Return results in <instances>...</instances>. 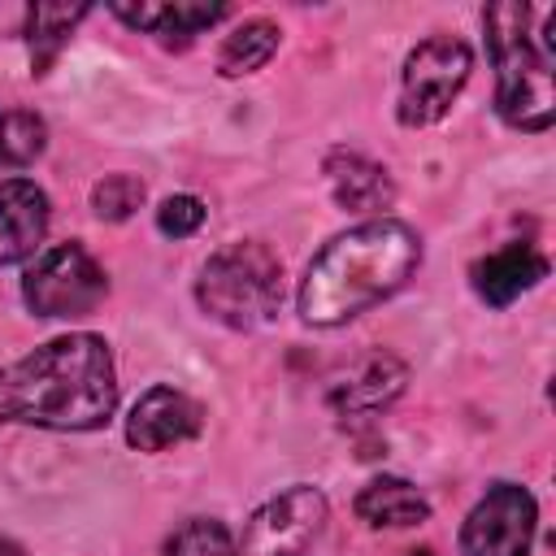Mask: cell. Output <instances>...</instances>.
<instances>
[{"label": "cell", "mask_w": 556, "mask_h": 556, "mask_svg": "<svg viewBox=\"0 0 556 556\" xmlns=\"http://www.w3.org/2000/svg\"><path fill=\"white\" fill-rule=\"evenodd\" d=\"M473 56L465 48V39L456 35H434L426 43H417L404 61V78H400V122L404 126H430L439 122L452 100L460 96V87L469 83Z\"/></svg>", "instance_id": "5b68a950"}, {"label": "cell", "mask_w": 556, "mask_h": 556, "mask_svg": "<svg viewBox=\"0 0 556 556\" xmlns=\"http://www.w3.org/2000/svg\"><path fill=\"white\" fill-rule=\"evenodd\" d=\"M326 178H330L334 200L352 213H382L395 200L391 174L378 161L361 156V152H330L326 156Z\"/></svg>", "instance_id": "5bb4252c"}, {"label": "cell", "mask_w": 556, "mask_h": 556, "mask_svg": "<svg viewBox=\"0 0 556 556\" xmlns=\"http://www.w3.org/2000/svg\"><path fill=\"white\" fill-rule=\"evenodd\" d=\"M421 265V239L395 217L361 222L334 235L304 269L300 317L308 326H343L378 300L395 295Z\"/></svg>", "instance_id": "7a4b0ae2"}, {"label": "cell", "mask_w": 556, "mask_h": 556, "mask_svg": "<svg viewBox=\"0 0 556 556\" xmlns=\"http://www.w3.org/2000/svg\"><path fill=\"white\" fill-rule=\"evenodd\" d=\"M113 13L135 26L156 35L165 48H187L200 30L226 17V4H204V0H139V4H113Z\"/></svg>", "instance_id": "7c38bea8"}, {"label": "cell", "mask_w": 556, "mask_h": 556, "mask_svg": "<svg viewBox=\"0 0 556 556\" xmlns=\"http://www.w3.org/2000/svg\"><path fill=\"white\" fill-rule=\"evenodd\" d=\"M278 52V26L265 17H252L243 26H235L217 52V74L222 78H243L252 70H261L269 56Z\"/></svg>", "instance_id": "2e32d148"}, {"label": "cell", "mask_w": 556, "mask_h": 556, "mask_svg": "<svg viewBox=\"0 0 556 556\" xmlns=\"http://www.w3.org/2000/svg\"><path fill=\"white\" fill-rule=\"evenodd\" d=\"M408 556H434V552H430V547H417V552H408Z\"/></svg>", "instance_id": "603a6c76"}, {"label": "cell", "mask_w": 556, "mask_h": 556, "mask_svg": "<svg viewBox=\"0 0 556 556\" xmlns=\"http://www.w3.org/2000/svg\"><path fill=\"white\" fill-rule=\"evenodd\" d=\"M534 495L517 482H495L460 530V556H526L534 543Z\"/></svg>", "instance_id": "ba28073f"}, {"label": "cell", "mask_w": 556, "mask_h": 556, "mask_svg": "<svg viewBox=\"0 0 556 556\" xmlns=\"http://www.w3.org/2000/svg\"><path fill=\"white\" fill-rule=\"evenodd\" d=\"M43 143H48L43 117L26 109H0V169L30 165L43 152Z\"/></svg>", "instance_id": "ac0fdd59"}, {"label": "cell", "mask_w": 556, "mask_h": 556, "mask_svg": "<svg viewBox=\"0 0 556 556\" xmlns=\"http://www.w3.org/2000/svg\"><path fill=\"white\" fill-rule=\"evenodd\" d=\"M165 556H235V539L222 521L213 517H195L187 526H178L165 543Z\"/></svg>", "instance_id": "d6986e66"}, {"label": "cell", "mask_w": 556, "mask_h": 556, "mask_svg": "<svg viewBox=\"0 0 556 556\" xmlns=\"http://www.w3.org/2000/svg\"><path fill=\"white\" fill-rule=\"evenodd\" d=\"M117 408V374L100 334H61L0 369V421L100 430Z\"/></svg>", "instance_id": "6da1fadb"}, {"label": "cell", "mask_w": 556, "mask_h": 556, "mask_svg": "<svg viewBox=\"0 0 556 556\" xmlns=\"http://www.w3.org/2000/svg\"><path fill=\"white\" fill-rule=\"evenodd\" d=\"M104 291L109 278L83 243L48 248L22 278V295L35 317H87Z\"/></svg>", "instance_id": "8992f818"}, {"label": "cell", "mask_w": 556, "mask_h": 556, "mask_svg": "<svg viewBox=\"0 0 556 556\" xmlns=\"http://www.w3.org/2000/svg\"><path fill=\"white\" fill-rule=\"evenodd\" d=\"M552 4H526V0H500L486 4L482 30L486 52L495 61V109L517 130H547L556 117V91H552Z\"/></svg>", "instance_id": "3957f363"}, {"label": "cell", "mask_w": 556, "mask_h": 556, "mask_svg": "<svg viewBox=\"0 0 556 556\" xmlns=\"http://www.w3.org/2000/svg\"><path fill=\"white\" fill-rule=\"evenodd\" d=\"M204 222V204L195 195H169L161 208H156V230L169 235V239H187L195 235Z\"/></svg>", "instance_id": "44dd1931"}, {"label": "cell", "mask_w": 556, "mask_h": 556, "mask_svg": "<svg viewBox=\"0 0 556 556\" xmlns=\"http://www.w3.org/2000/svg\"><path fill=\"white\" fill-rule=\"evenodd\" d=\"M200 404L178 387H152L135 400L126 417V443L139 452H165L174 443H187L200 434Z\"/></svg>", "instance_id": "9c48e42d"}, {"label": "cell", "mask_w": 556, "mask_h": 556, "mask_svg": "<svg viewBox=\"0 0 556 556\" xmlns=\"http://www.w3.org/2000/svg\"><path fill=\"white\" fill-rule=\"evenodd\" d=\"M48 235V195L30 178H0V265L26 261Z\"/></svg>", "instance_id": "8fae6325"}, {"label": "cell", "mask_w": 556, "mask_h": 556, "mask_svg": "<svg viewBox=\"0 0 556 556\" xmlns=\"http://www.w3.org/2000/svg\"><path fill=\"white\" fill-rule=\"evenodd\" d=\"M87 4H35L30 22H26V39L35 52V74H43L52 65V56L61 52V43L70 39V30L87 17Z\"/></svg>", "instance_id": "e0dca14e"}, {"label": "cell", "mask_w": 556, "mask_h": 556, "mask_svg": "<svg viewBox=\"0 0 556 556\" xmlns=\"http://www.w3.org/2000/svg\"><path fill=\"white\" fill-rule=\"evenodd\" d=\"M0 556H22V547H17V543H9V539H0Z\"/></svg>", "instance_id": "7402d4cb"}, {"label": "cell", "mask_w": 556, "mask_h": 556, "mask_svg": "<svg viewBox=\"0 0 556 556\" xmlns=\"http://www.w3.org/2000/svg\"><path fill=\"white\" fill-rule=\"evenodd\" d=\"M408 387V365L391 352H369L361 356L348 374H339L326 391V404L339 417H374L387 404H395Z\"/></svg>", "instance_id": "30bf717a"}, {"label": "cell", "mask_w": 556, "mask_h": 556, "mask_svg": "<svg viewBox=\"0 0 556 556\" xmlns=\"http://www.w3.org/2000/svg\"><path fill=\"white\" fill-rule=\"evenodd\" d=\"M326 526V495L317 486H291L261 504L235 543V556H304Z\"/></svg>", "instance_id": "52a82bcc"}, {"label": "cell", "mask_w": 556, "mask_h": 556, "mask_svg": "<svg viewBox=\"0 0 556 556\" xmlns=\"http://www.w3.org/2000/svg\"><path fill=\"white\" fill-rule=\"evenodd\" d=\"M543 278H547V256L530 243H508V248H500L473 265V287L491 308L513 304L517 295H526Z\"/></svg>", "instance_id": "4fadbf2b"}, {"label": "cell", "mask_w": 556, "mask_h": 556, "mask_svg": "<svg viewBox=\"0 0 556 556\" xmlns=\"http://www.w3.org/2000/svg\"><path fill=\"white\" fill-rule=\"evenodd\" d=\"M356 517L374 530H404L430 517V500L404 478H374L356 495Z\"/></svg>", "instance_id": "9a60e30c"}, {"label": "cell", "mask_w": 556, "mask_h": 556, "mask_svg": "<svg viewBox=\"0 0 556 556\" xmlns=\"http://www.w3.org/2000/svg\"><path fill=\"white\" fill-rule=\"evenodd\" d=\"M195 295L200 308L230 330L265 326L282 304V261L256 239L226 243L204 261Z\"/></svg>", "instance_id": "277c9868"}, {"label": "cell", "mask_w": 556, "mask_h": 556, "mask_svg": "<svg viewBox=\"0 0 556 556\" xmlns=\"http://www.w3.org/2000/svg\"><path fill=\"white\" fill-rule=\"evenodd\" d=\"M143 182L135 178V174H104L96 187H91V208H96V217H104V222H126L139 204H143Z\"/></svg>", "instance_id": "ffe728a7"}]
</instances>
